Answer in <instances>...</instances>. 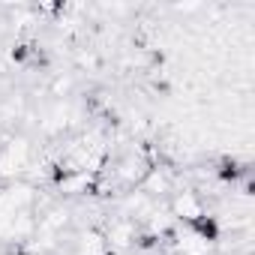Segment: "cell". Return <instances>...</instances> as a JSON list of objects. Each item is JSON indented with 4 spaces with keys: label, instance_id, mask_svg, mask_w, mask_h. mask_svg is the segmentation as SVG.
<instances>
[{
    "label": "cell",
    "instance_id": "1",
    "mask_svg": "<svg viewBox=\"0 0 255 255\" xmlns=\"http://www.w3.org/2000/svg\"><path fill=\"white\" fill-rule=\"evenodd\" d=\"M189 222H192V228H195V231H198V234H201L204 240H216L219 228H216V222H213L210 216H201V213H198V216H192Z\"/></svg>",
    "mask_w": 255,
    "mask_h": 255
},
{
    "label": "cell",
    "instance_id": "2",
    "mask_svg": "<svg viewBox=\"0 0 255 255\" xmlns=\"http://www.w3.org/2000/svg\"><path fill=\"white\" fill-rule=\"evenodd\" d=\"M219 174H222L225 180H234L240 171H237V165H234V162H222V171H219Z\"/></svg>",
    "mask_w": 255,
    "mask_h": 255
}]
</instances>
